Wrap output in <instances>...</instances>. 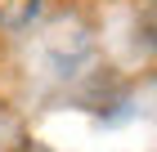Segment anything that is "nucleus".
I'll list each match as a JSON object with an SVG mask.
<instances>
[{"label": "nucleus", "mask_w": 157, "mask_h": 152, "mask_svg": "<svg viewBox=\"0 0 157 152\" xmlns=\"http://www.w3.org/2000/svg\"><path fill=\"white\" fill-rule=\"evenodd\" d=\"M36 9H40V0H0V27L18 32L36 18Z\"/></svg>", "instance_id": "nucleus-1"}]
</instances>
